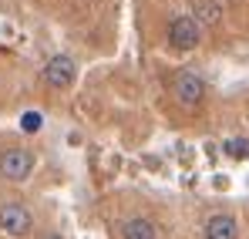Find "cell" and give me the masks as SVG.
Listing matches in <instances>:
<instances>
[{"label":"cell","instance_id":"1","mask_svg":"<svg viewBox=\"0 0 249 239\" xmlns=\"http://www.w3.org/2000/svg\"><path fill=\"white\" fill-rule=\"evenodd\" d=\"M172 94H175L178 105L196 108L206 98V81H202V74H196V71H178L175 81H172Z\"/></svg>","mask_w":249,"mask_h":239},{"label":"cell","instance_id":"2","mask_svg":"<svg viewBox=\"0 0 249 239\" xmlns=\"http://www.w3.org/2000/svg\"><path fill=\"white\" fill-rule=\"evenodd\" d=\"M34 172V152L27 148H3L0 152V175L10 182H24Z\"/></svg>","mask_w":249,"mask_h":239},{"label":"cell","instance_id":"3","mask_svg":"<svg viewBox=\"0 0 249 239\" xmlns=\"http://www.w3.org/2000/svg\"><path fill=\"white\" fill-rule=\"evenodd\" d=\"M31 226H34V216H31L27 205H20V202H3L0 205V229L7 236H27Z\"/></svg>","mask_w":249,"mask_h":239},{"label":"cell","instance_id":"4","mask_svg":"<svg viewBox=\"0 0 249 239\" xmlns=\"http://www.w3.org/2000/svg\"><path fill=\"white\" fill-rule=\"evenodd\" d=\"M168 40H172V47H178V51L196 47V44H199V20L189 17V14H175V17L168 20Z\"/></svg>","mask_w":249,"mask_h":239},{"label":"cell","instance_id":"5","mask_svg":"<svg viewBox=\"0 0 249 239\" xmlns=\"http://www.w3.org/2000/svg\"><path fill=\"white\" fill-rule=\"evenodd\" d=\"M78 74V64L68 57V54H54L47 64H44V81L51 88H71V81Z\"/></svg>","mask_w":249,"mask_h":239},{"label":"cell","instance_id":"6","mask_svg":"<svg viewBox=\"0 0 249 239\" xmlns=\"http://www.w3.org/2000/svg\"><path fill=\"white\" fill-rule=\"evenodd\" d=\"M202 233H206V239H236L239 236V226H236V219L229 212H215V216L206 219Z\"/></svg>","mask_w":249,"mask_h":239},{"label":"cell","instance_id":"7","mask_svg":"<svg viewBox=\"0 0 249 239\" xmlns=\"http://www.w3.org/2000/svg\"><path fill=\"white\" fill-rule=\"evenodd\" d=\"M122 236L124 239H155V222L145 219V216H135L122 226Z\"/></svg>","mask_w":249,"mask_h":239},{"label":"cell","instance_id":"8","mask_svg":"<svg viewBox=\"0 0 249 239\" xmlns=\"http://www.w3.org/2000/svg\"><path fill=\"white\" fill-rule=\"evenodd\" d=\"M192 14H196L199 27H202V24L212 27V24H219V17H222V3H215V0H196V3H192Z\"/></svg>","mask_w":249,"mask_h":239},{"label":"cell","instance_id":"9","mask_svg":"<svg viewBox=\"0 0 249 239\" xmlns=\"http://www.w3.org/2000/svg\"><path fill=\"white\" fill-rule=\"evenodd\" d=\"M222 148H226V155H232V159H249V142L246 138H229Z\"/></svg>","mask_w":249,"mask_h":239},{"label":"cell","instance_id":"10","mask_svg":"<svg viewBox=\"0 0 249 239\" xmlns=\"http://www.w3.org/2000/svg\"><path fill=\"white\" fill-rule=\"evenodd\" d=\"M20 125H24V131H37V128L44 125V118L37 115V111H27V115L20 118Z\"/></svg>","mask_w":249,"mask_h":239}]
</instances>
